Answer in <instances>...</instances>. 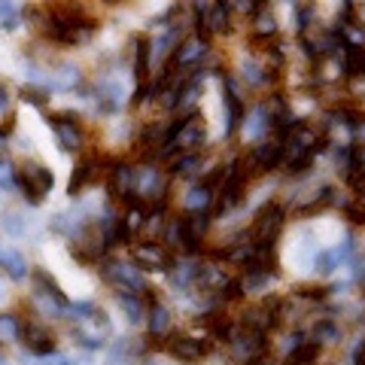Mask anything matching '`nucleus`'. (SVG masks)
Masks as SVG:
<instances>
[{
	"label": "nucleus",
	"mask_w": 365,
	"mask_h": 365,
	"mask_svg": "<svg viewBox=\"0 0 365 365\" xmlns=\"http://www.w3.org/2000/svg\"><path fill=\"white\" fill-rule=\"evenodd\" d=\"M283 225H287V210L277 201L262 204L253 216V225H250V241L253 247H277Z\"/></svg>",
	"instance_id": "f257e3e1"
},
{
	"label": "nucleus",
	"mask_w": 365,
	"mask_h": 365,
	"mask_svg": "<svg viewBox=\"0 0 365 365\" xmlns=\"http://www.w3.org/2000/svg\"><path fill=\"white\" fill-rule=\"evenodd\" d=\"M16 186L25 192V198L31 204H40L46 195L52 192L55 186V177H52V170L40 165V162H25L19 170H16Z\"/></svg>",
	"instance_id": "f03ea898"
},
{
	"label": "nucleus",
	"mask_w": 365,
	"mask_h": 365,
	"mask_svg": "<svg viewBox=\"0 0 365 365\" xmlns=\"http://www.w3.org/2000/svg\"><path fill=\"white\" fill-rule=\"evenodd\" d=\"M280 162H283V140L277 137V140H259L253 150L247 153V158L241 162V168H244V174H247V180H250V177L268 174V170H274Z\"/></svg>",
	"instance_id": "7ed1b4c3"
},
{
	"label": "nucleus",
	"mask_w": 365,
	"mask_h": 365,
	"mask_svg": "<svg viewBox=\"0 0 365 365\" xmlns=\"http://www.w3.org/2000/svg\"><path fill=\"white\" fill-rule=\"evenodd\" d=\"M244 189H247V174H244V168L241 162H232V165H225V174H222V182L216 186V207L220 210H232L237 207V204L244 201Z\"/></svg>",
	"instance_id": "20e7f679"
},
{
	"label": "nucleus",
	"mask_w": 365,
	"mask_h": 365,
	"mask_svg": "<svg viewBox=\"0 0 365 365\" xmlns=\"http://www.w3.org/2000/svg\"><path fill=\"white\" fill-rule=\"evenodd\" d=\"M49 125L55 128V137H58V143H61V150L67 153H73L83 146V125H79V116L71 110H64V113H52L49 116Z\"/></svg>",
	"instance_id": "39448f33"
},
{
	"label": "nucleus",
	"mask_w": 365,
	"mask_h": 365,
	"mask_svg": "<svg viewBox=\"0 0 365 365\" xmlns=\"http://www.w3.org/2000/svg\"><path fill=\"white\" fill-rule=\"evenodd\" d=\"M165 350L180 362H198L213 350V344L210 341H198L192 335H168L165 338Z\"/></svg>",
	"instance_id": "423d86ee"
},
{
	"label": "nucleus",
	"mask_w": 365,
	"mask_h": 365,
	"mask_svg": "<svg viewBox=\"0 0 365 365\" xmlns=\"http://www.w3.org/2000/svg\"><path fill=\"white\" fill-rule=\"evenodd\" d=\"M104 277L116 287L119 292H131V295H143L146 292V280L137 265H107L104 268Z\"/></svg>",
	"instance_id": "0eeeda50"
},
{
	"label": "nucleus",
	"mask_w": 365,
	"mask_h": 365,
	"mask_svg": "<svg viewBox=\"0 0 365 365\" xmlns=\"http://www.w3.org/2000/svg\"><path fill=\"white\" fill-rule=\"evenodd\" d=\"M19 338L25 341V347L34 353V356H49L55 350V335L40 323H21Z\"/></svg>",
	"instance_id": "6e6552de"
},
{
	"label": "nucleus",
	"mask_w": 365,
	"mask_h": 365,
	"mask_svg": "<svg viewBox=\"0 0 365 365\" xmlns=\"http://www.w3.org/2000/svg\"><path fill=\"white\" fill-rule=\"evenodd\" d=\"M98 168H101V158L98 155H86L79 158L76 168H73V177H71V186H67V195L71 198H79L83 192L98 180Z\"/></svg>",
	"instance_id": "1a4fd4ad"
},
{
	"label": "nucleus",
	"mask_w": 365,
	"mask_h": 365,
	"mask_svg": "<svg viewBox=\"0 0 365 365\" xmlns=\"http://www.w3.org/2000/svg\"><path fill=\"white\" fill-rule=\"evenodd\" d=\"M131 256L137 262V268H146V271H170V256L168 250H162L158 244H137L131 250Z\"/></svg>",
	"instance_id": "9d476101"
},
{
	"label": "nucleus",
	"mask_w": 365,
	"mask_h": 365,
	"mask_svg": "<svg viewBox=\"0 0 365 365\" xmlns=\"http://www.w3.org/2000/svg\"><path fill=\"white\" fill-rule=\"evenodd\" d=\"M134 43V79H137V88L146 86V79H150V61H153V43L143 37V34H137L131 40Z\"/></svg>",
	"instance_id": "9b49d317"
},
{
	"label": "nucleus",
	"mask_w": 365,
	"mask_h": 365,
	"mask_svg": "<svg viewBox=\"0 0 365 365\" xmlns=\"http://www.w3.org/2000/svg\"><path fill=\"white\" fill-rule=\"evenodd\" d=\"M277 37V19L265 4H256V13H253V43L268 46V40Z\"/></svg>",
	"instance_id": "f8f14e48"
},
{
	"label": "nucleus",
	"mask_w": 365,
	"mask_h": 365,
	"mask_svg": "<svg viewBox=\"0 0 365 365\" xmlns=\"http://www.w3.org/2000/svg\"><path fill=\"white\" fill-rule=\"evenodd\" d=\"M225 113H228V125H225V134H235L237 128H241L244 122V101L237 98V91L232 83H225Z\"/></svg>",
	"instance_id": "ddd939ff"
},
{
	"label": "nucleus",
	"mask_w": 365,
	"mask_h": 365,
	"mask_svg": "<svg viewBox=\"0 0 365 365\" xmlns=\"http://www.w3.org/2000/svg\"><path fill=\"white\" fill-rule=\"evenodd\" d=\"M146 329H150V335L158 341V338H168L170 335V314L168 307L162 304H150V314H146Z\"/></svg>",
	"instance_id": "4468645a"
},
{
	"label": "nucleus",
	"mask_w": 365,
	"mask_h": 365,
	"mask_svg": "<svg viewBox=\"0 0 365 365\" xmlns=\"http://www.w3.org/2000/svg\"><path fill=\"white\" fill-rule=\"evenodd\" d=\"M34 287H37V292L43 295V299H52L58 307H71V304H67V299H64L61 287H58V283H55L43 268H40V271H34Z\"/></svg>",
	"instance_id": "2eb2a0df"
},
{
	"label": "nucleus",
	"mask_w": 365,
	"mask_h": 365,
	"mask_svg": "<svg viewBox=\"0 0 365 365\" xmlns=\"http://www.w3.org/2000/svg\"><path fill=\"white\" fill-rule=\"evenodd\" d=\"M319 356V341H302V344H295L289 353H287V359H283V365H311L314 359Z\"/></svg>",
	"instance_id": "dca6fc26"
},
{
	"label": "nucleus",
	"mask_w": 365,
	"mask_h": 365,
	"mask_svg": "<svg viewBox=\"0 0 365 365\" xmlns=\"http://www.w3.org/2000/svg\"><path fill=\"white\" fill-rule=\"evenodd\" d=\"M0 268H6V274L16 280H25V274H28L25 256L16 253V250H6V247H0Z\"/></svg>",
	"instance_id": "f3484780"
},
{
	"label": "nucleus",
	"mask_w": 365,
	"mask_h": 365,
	"mask_svg": "<svg viewBox=\"0 0 365 365\" xmlns=\"http://www.w3.org/2000/svg\"><path fill=\"white\" fill-rule=\"evenodd\" d=\"M213 195H216V192H213L204 180L195 182V186L189 189V195H186V207H189V213H192V210H195V213H204V207H207V204L213 201Z\"/></svg>",
	"instance_id": "a211bd4d"
},
{
	"label": "nucleus",
	"mask_w": 365,
	"mask_h": 365,
	"mask_svg": "<svg viewBox=\"0 0 365 365\" xmlns=\"http://www.w3.org/2000/svg\"><path fill=\"white\" fill-rule=\"evenodd\" d=\"M116 299H119V307H122V311L128 314V319H131V323H140V319L146 317V304H143V299H140V295L119 292Z\"/></svg>",
	"instance_id": "6ab92c4d"
},
{
	"label": "nucleus",
	"mask_w": 365,
	"mask_h": 365,
	"mask_svg": "<svg viewBox=\"0 0 365 365\" xmlns=\"http://www.w3.org/2000/svg\"><path fill=\"white\" fill-rule=\"evenodd\" d=\"M19 332H21L19 317H13V314H0V341H19Z\"/></svg>",
	"instance_id": "aec40b11"
},
{
	"label": "nucleus",
	"mask_w": 365,
	"mask_h": 365,
	"mask_svg": "<svg viewBox=\"0 0 365 365\" xmlns=\"http://www.w3.org/2000/svg\"><path fill=\"white\" fill-rule=\"evenodd\" d=\"M201 170V158L192 153V155H180L177 162H174V174L177 177H192V174H198Z\"/></svg>",
	"instance_id": "412c9836"
},
{
	"label": "nucleus",
	"mask_w": 365,
	"mask_h": 365,
	"mask_svg": "<svg viewBox=\"0 0 365 365\" xmlns=\"http://www.w3.org/2000/svg\"><path fill=\"white\" fill-rule=\"evenodd\" d=\"M347 220L350 222H356V225H365V195H356L350 204H347Z\"/></svg>",
	"instance_id": "4be33fe9"
},
{
	"label": "nucleus",
	"mask_w": 365,
	"mask_h": 365,
	"mask_svg": "<svg viewBox=\"0 0 365 365\" xmlns=\"http://www.w3.org/2000/svg\"><path fill=\"white\" fill-rule=\"evenodd\" d=\"M314 268H317L319 274H332V271L338 268V256H335V253H317Z\"/></svg>",
	"instance_id": "5701e85b"
},
{
	"label": "nucleus",
	"mask_w": 365,
	"mask_h": 365,
	"mask_svg": "<svg viewBox=\"0 0 365 365\" xmlns=\"http://www.w3.org/2000/svg\"><path fill=\"white\" fill-rule=\"evenodd\" d=\"M21 98L31 101V104H43V101H46V91H43V88H21Z\"/></svg>",
	"instance_id": "b1692460"
},
{
	"label": "nucleus",
	"mask_w": 365,
	"mask_h": 365,
	"mask_svg": "<svg viewBox=\"0 0 365 365\" xmlns=\"http://www.w3.org/2000/svg\"><path fill=\"white\" fill-rule=\"evenodd\" d=\"M13 182H16V170H9V165H0V186L13 189Z\"/></svg>",
	"instance_id": "393cba45"
},
{
	"label": "nucleus",
	"mask_w": 365,
	"mask_h": 365,
	"mask_svg": "<svg viewBox=\"0 0 365 365\" xmlns=\"http://www.w3.org/2000/svg\"><path fill=\"white\" fill-rule=\"evenodd\" d=\"M353 365H365V338L356 344V350H353Z\"/></svg>",
	"instance_id": "a878e982"
},
{
	"label": "nucleus",
	"mask_w": 365,
	"mask_h": 365,
	"mask_svg": "<svg viewBox=\"0 0 365 365\" xmlns=\"http://www.w3.org/2000/svg\"><path fill=\"white\" fill-rule=\"evenodd\" d=\"M0 19H4V21L13 19V6H9V4H0Z\"/></svg>",
	"instance_id": "bb28decb"
},
{
	"label": "nucleus",
	"mask_w": 365,
	"mask_h": 365,
	"mask_svg": "<svg viewBox=\"0 0 365 365\" xmlns=\"http://www.w3.org/2000/svg\"><path fill=\"white\" fill-rule=\"evenodd\" d=\"M43 365H73L71 359H52V362H43Z\"/></svg>",
	"instance_id": "cd10ccee"
},
{
	"label": "nucleus",
	"mask_w": 365,
	"mask_h": 365,
	"mask_svg": "<svg viewBox=\"0 0 365 365\" xmlns=\"http://www.w3.org/2000/svg\"><path fill=\"white\" fill-rule=\"evenodd\" d=\"M0 110H6V91L0 88Z\"/></svg>",
	"instance_id": "c85d7f7f"
},
{
	"label": "nucleus",
	"mask_w": 365,
	"mask_h": 365,
	"mask_svg": "<svg viewBox=\"0 0 365 365\" xmlns=\"http://www.w3.org/2000/svg\"><path fill=\"white\" fill-rule=\"evenodd\" d=\"M362 76H365V64H362Z\"/></svg>",
	"instance_id": "c756f323"
},
{
	"label": "nucleus",
	"mask_w": 365,
	"mask_h": 365,
	"mask_svg": "<svg viewBox=\"0 0 365 365\" xmlns=\"http://www.w3.org/2000/svg\"><path fill=\"white\" fill-rule=\"evenodd\" d=\"M0 299H4V289H0Z\"/></svg>",
	"instance_id": "7c9ffc66"
},
{
	"label": "nucleus",
	"mask_w": 365,
	"mask_h": 365,
	"mask_svg": "<svg viewBox=\"0 0 365 365\" xmlns=\"http://www.w3.org/2000/svg\"><path fill=\"white\" fill-rule=\"evenodd\" d=\"M262 365H271V362H262Z\"/></svg>",
	"instance_id": "2f4dec72"
},
{
	"label": "nucleus",
	"mask_w": 365,
	"mask_h": 365,
	"mask_svg": "<svg viewBox=\"0 0 365 365\" xmlns=\"http://www.w3.org/2000/svg\"><path fill=\"white\" fill-rule=\"evenodd\" d=\"M0 362H4V359H0Z\"/></svg>",
	"instance_id": "473e14b6"
}]
</instances>
